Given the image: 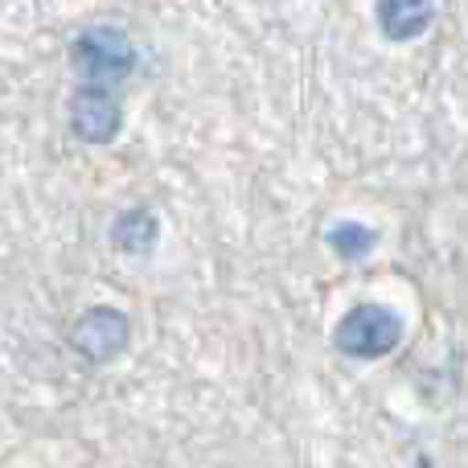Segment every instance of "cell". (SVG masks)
<instances>
[{"mask_svg":"<svg viewBox=\"0 0 468 468\" xmlns=\"http://www.w3.org/2000/svg\"><path fill=\"white\" fill-rule=\"evenodd\" d=\"M374 21L387 41L407 46L436 25V0H374Z\"/></svg>","mask_w":468,"mask_h":468,"instance_id":"cell-5","label":"cell"},{"mask_svg":"<svg viewBox=\"0 0 468 468\" xmlns=\"http://www.w3.org/2000/svg\"><path fill=\"white\" fill-rule=\"evenodd\" d=\"M324 247H329L337 259H346V263H362V259L378 247V230L357 222V218H341L324 230Z\"/></svg>","mask_w":468,"mask_h":468,"instance_id":"cell-7","label":"cell"},{"mask_svg":"<svg viewBox=\"0 0 468 468\" xmlns=\"http://www.w3.org/2000/svg\"><path fill=\"white\" fill-rule=\"evenodd\" d=\"M136 66H140V49L120 25H90L70 41V70L79 79V87L115 90L120 95V87L136 74Z\"/></svg>","mask_w":468,"mask_h":468,"instance_id":"cell-1","label":"cell"},{"mask_svg":"<svg viewBox=\"0 0 468 468\" xmlns=\"http://www.w3.org/2000/svg\"><path fill=\"white\" fill-rule=\"evenodd\" d=\"M66 112H70L74 140H82V144L103 148V144H112V140L120 136V128H123L115 90H95V87H79V82H74Z\"/></svg>","mask_w":468,"mask_h":468,"instance_id":"cell-4","label":"cell"},{"mask_svg":"<svg viewBox=\"0 0 468 468\" xmlns=\"http://www.w3.org/2000/svg\"><path fill=\"white\" fill-rule=\"evenodd\" d=\"M128 341H132V321H128V313H120V308H112V304L87 308V313H82L79 321L70 324V346H74V354L87 357V362H95V366L115 362V357L128 349Z\"/></svg>","mask_w":468,"mask_h":468,"instance_id":"cell-3","label":"cell"},{"mask_svg":"<svg viewBox=\"0 0 468 468\" xmlns=\"http://www.w3.org/2000/svg\"><path fill=\"white\" fill-rule=\"evenodd\" d=\"M407 337V321L390 304H354L337 324H333V346L337 354L354 362H378L395 354Z\"/></svg>","mask_w":468,"mask_h":468,"instance_id":"cell-2","label":"cell"},{"mask_svg":"<svg viewBox=\"0 0 468 468\" xmlns=\"http://www.w3.org/2000/svg\"><path fill=\"white\" fill-rule=\"evenodd\" d=\"M107 239H112V247L123 250V255H148V250L156 247V239H161V222L148 210H123L112 218Z\"/></svg>","mask_w":468,"mask_h":468,"instance_id":"cell-6","label":"cell"}]
</instances>
